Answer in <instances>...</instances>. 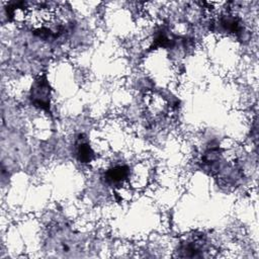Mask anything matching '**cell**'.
<instances>
[{"instance_id": "obj_2", "label": "cell", "mask_w": 259, "mask_h": 259, "mask_svg": "<svg viewBox=\"0 0 259 259\" xmlns=\"http://www.w3.org/2000/svg\"><path fill=\"white\" fill-rule=\"evenodd\" d=\"M53 244L55 246L56 252L64 255L70 256L77 250V242L74 240L73 235L68 234L66 231L61 230L53 237Z\"/></svg>"}, {"instance_id": "obj_5", "label": "cell", "mask_w": 259, "mask_h": 259, "mask_svg": "<svg viewBox=\"0 0 259 259\" xmlns=\"http://www.w3.org/2000/svg\"><path fill=\"white\" fill-rule=\"evenodd\" d=\"M76 156L81 163H90L94 159V152L84 138H79L76 143Z\"/></svg>"}, {"instance_id": "obj_1", "label": "cell", "mask_w": 259, "mask_h": 259, "mask_svg": "<svg viewBox=\"0 0 259 259\" xmlns=\"http://www.w3.org/2000/svg\"><path fill=\"white\" fill-rule=\"evenodd\" d=\"M30 98L35 106L42 109H50V85L46 77H39L31 87Z\"/></svg>"}, {"instance_id": "obj_4", "label": "cell", "mask_w": 259, "mask_h": 259, "mask_svg": "<svg viewBox=\"0 0 259 259\" xmlns=\"http://www.w3.org/2000/svg\"><path fill=\"white\" fill-rule=\"evenodd\" d=\"M130 177V168L125 165H117L105 173V180L112 185L124 182Z\"/></svg>"}, {"instance_id": "obj_3", "label": "cell", "mask_w": 259, "mask_h": 259, "mask_svg": "<svg viewBox=\"0 0 259 259\" xmlns=\"http://www.w3.org/2000/svg\"><path fill=\"white\" fill-rule=\"evenodd\" d=\"M217 24L219 26V30L224 32L236 33L242 29L240 19L233 14H224L220 16Z\"/></svg>"}]
</instances>
